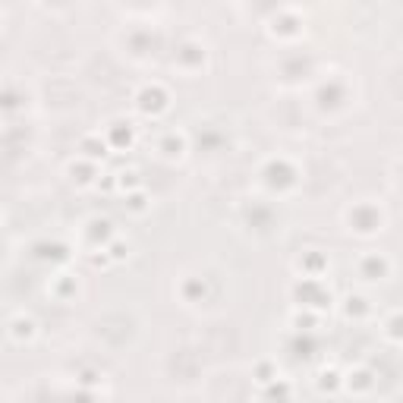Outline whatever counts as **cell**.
<instances>
[{
  "label": "cell",
  "instance_id": "obj_6",
  "mask_svg": "<svg viewBox=\"0 0 403 403\" xmlns=\"http://www.w3.org/2000/svg\"><path fill=\"white\" fill-rule=\"evenodd\" d=\"M107 149H111V142H105L101 135H85L83 145H79V151H83L85 161H95V164L107 157Z\"/></svg>",
  "mask_w": 403,
  "mask_h": 403
},
{
  "label": "cell",
  "instance_id": "obj_7",
  "mask_svg": "<svg viewBox=\"0 0 403 403\" xmlns=\"http://www.w3.org/2000/svg\"><path fill=\"white\" fill-rule=\"evenodd\" d=\"M344 384L350 391H356V394H369V391L375 388V375L369 372V369H356V372H350L344 378Z\"/></svg>",
  "mask_w": 403,
  "mask_h": 403
},
{
  "label": "cell",
  "instance_id": "obj_10",
  "mask_svg": "<svg viewBox=\"0 0 403 403\" xmlns=\"http://www.w3.org/2000/svg\"><path fill=\"white\" fill-rule=\"evenodd\" d=\"M127 208L133 211V215H145V211L151 208V202H149V195H145V189L127 193Z\"/></svg>",
  "mask_w": 403,
  "mask_h": 403
},
{
  "label": "cell",
  "instance_id": "obj_8",
  "mask_svg": "<svg viewBox=\"0 0 403 403\" xmlns=\"http://www.w3.org/2000/svg\"><path fill=\"white\" fill-rule=\"evenodd\" d=\"M369 299H362V296H347L344 299V315L347 318H362V315H369Z\"/></svg>",
  "mask_w": 403,
  "mask_h": 403
},
{
  "label": "cell",
  "instance_id": "obj_12",
  "mask_svg": "<svg viewBox=\"0 0 403 403\" xmlns=\"http://www.w3.org/2000/svg\"><path fill=\"white\" fill-rule=\"evenodd\" d=\"M105 249H107V255H111V261H123L129 255V246L123 243V239H111Z\"/></svg>",
  "mask_w": 403,
  "mask_h": 403
},
{
  "label": "cell",
  "instance_id": "obj_11",
  "mask_svg": "<svg viewBox=\"0 0 403 403\" xmlns=\"http://www.w3.org/2000/svg\"><path fill=\"white\" fill-rule=\"evenodd\" d=\"M384 337L394 340V344H403V312H394L384 321Z\"/></svg>",
  "mask_w": 403,
  "mask_h": 403
},
{
  "label": "cell",
  "instance_id": "obj_4",
  "mask_svg": "<svg viewBox=\"0 0 403 403\" xmlns=\"http://www.w3.org/2000/svg\"><path fill=\"white\" fill-rule=\"evenodd\" d=\"M7 328H10V337H13L16 344H29L32 337H35L38 325H35V318H32V315L19 312V315H13V318H10Z\"/></svg>",
  "mask_w": 403,
  "mask_h": 403
},
{
  "label": "cell",
  "instance_id": "obj_5",
  "mask_svg": "<svg viewBox=\"0 0 403 403\" xmlns=\"http://www.w3.org/2000/svg\"><path fill=\"white\" fill-rule=\"evenodd\" d=\"M157 151H161V155H164L167 161H177V157H183V155H186V135L173 129V133H167L164 139H161Z\"/></svg>",
  "mask_w": 403,
  "mask_h": 403
},
{
  "label": "cell",
  "instance_id": "obj_3",
  "mask_svg": "<svg viewBox=\"0 0 403 403\" xmlns=\"http://www.w3.org/2000/svg\"><path fill=\"white\" fill-rule=\"evenodd\" d=\"M167 91H164V85H157V83H151V85H145L139 95H135V107L142 113H151V117H157L161 111H167Z\"/></svg>",
  "mask_w": 403,
  "mask_h": 403
},
{
  "label": "cell",
  "instance_id": "obj_13",
  "mask_svg": "<svg viewBox=\"0 0 403 403\" xmlns=\"http://www.w3.org/2000/svg\"><path fill=\"white\" fill-rule=\"evenodd\" d=\"M255 375H259V378H255V381H259L261 388H268L271 381L277 378V372H274V369H271V362H259V366H255Z\"/></svg>",
  "mask_w": 403,
  "mask_h": 403
},
{
  "label": "cell",
  "instance_id": "obj_1",
  "mask_svg": "<svg viewBox=\"0 0 403 403\" xmlns=\"http://www.w3.org/2000/svg\"><path fill=\"white\" fill-rule=\"evenodd\" d=\"M347 224H350V230L369 237V233L384 230V211H381L375 202H359V205H353V208L347 211Z\"/></svg>",
  "mask_w": 403,
  "mask_h": 403
},
{
  "label": "cell",
  "instance_id": "obj_2",
  "mask_svg": "<svg viewBox=\"0 0 403 403\" xmlns=\"http://www.w3.org/2000/svg\"><path fill=\"white\" fill-rule=\"evenodd\" d=\"M356 271L362 281H384V277L391 274V261L384 252H362L356 259Z\"/></svg>",
  "mask_w": 403,
  "mask_h": 403
},
{
  "label": "cell",
  "instance_id": "obj_9",
  "mask_svg": "<svg viewBox=\"0 0 403 403\" xmlns=\"http://www.w3.org/2000/svg\"><path fill=\"white\" fill-rule=\"evenodd\" d=\"M205 60V45H183L177 51V63H179V69H189V60Z\"/></svg>",
  "mask_w": 403,
  "mask_h": 403
}]
</instances>
